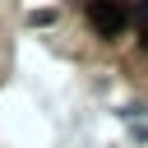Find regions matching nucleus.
<instances>
[{
	"label": "nucleus",
	"mask_w": 148,
	"mask_h": 148,
	"mask_svg": "<svg viewBox=\"0 0 148 148\" xmlns=\"http://www.w3.org/2000/svg\"><path fill=\"white\" fill-rule=\"evenodd\" d=\"M88 23L102 37H120L130 23V9H125V0H88Z\"/></svg>",
	"instance_id": "nucleus-1"
}]
</instances>
